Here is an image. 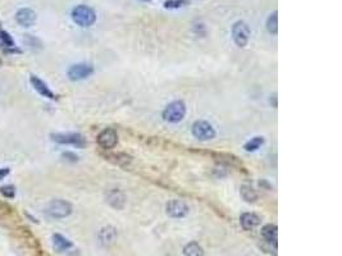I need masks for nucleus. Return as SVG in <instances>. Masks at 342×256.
Instances as JSON below:
<instances>
[{
    "label": "nucleus",
    "mask_w": 342,
    "mask_h": 256,
    "mask_svg": "<svg viewBox=\"0 0 342 256\" xmlns=\"http://www.w3.org/2000/svg\"><path fill=\"white\" fill-rule=\"evenodd\" d=\"M72 19L76 25L81 26V27H90L97 21V13L89 5H77L72 10Z\"/></svg>",
    "instance_id": "obj_1"
},
{
    "label": "nucleus",
    "mask_w": 342,
    "mask_h": 256,
    "mask_svg": "<svg viewBox=\"0 0 342 256\" xmlns=\"http://www.w3.org/2000/svg\"><path fill=\"white\" fill-rule=\"evenodd\" d=\"M45 213L49 218L53 219H62L67 218L71 215L72 213V205L66 200H61V199H55V200L50 201L45 209Z\"/></svg>",
    "instance_id": "obj_2"
},
{
    "label": "nucleus",
    "mask_w": 342,
    "mask_h": 256,
    "mask_svg": "<svg viewBox=\"0 0 342 256\" xmlns=\"http://www.w3.org/2000/svg\"><path fill=\"white\" fill-rule=\"evenodd\" d=\"M186 114V105L183 102H173L163 110V120L169 123H178L183 120Z\"/></svg>",
    "instance_id": "obj_3"
},
{
    "label": "nucleus",
    "mask_w": 342,
    "mask_h": 256,
    "mask_svg": "<svg viewBox=\"0 0 342 256\" xmlns=\"http://www.w3.org/2000/svg\"><path fill=\"white\" fill-rule=\"evenodd\" d=\"M250 28L242 21H238L232 26V38L236 45L240 48L248 45L249 40H250Z\"/></svg>",
    "instance_id": "obj_4"
},
{
    "label": "nucleus",
    "mask_w": 342,
    "mask_h": 256,
    "mask_svg": "<svg viewBox=\"0 0 342 256\" xmlns=\"http://www.w3.org/2000/svg\"><path fill=\"white\" fill-rule=\"evenodd\" d=\"M193 134L200 141H209L216 136V129L206 121H196L193 125Z\"/></svg>",
    "instance_id": "obj_5"
},
{
    "label": "nucleus",
    "mask_w": 342,
    "mask_h": 256,
    "mask_svg": "<svg viewBox=\"0 0 342 256\" xmlns=\"http://www.w3.org/2000/svg\"><path fill=\"white\" fill-rule=\"evenodd\" d=\"M50 137L53 141L58 142V144L73 145L77 147L86 146V140L80 133H53Z\"/></svg>",
    "instance_id": "obj_6"
},
{
    "label": "nucleus",
    "mask_w": 342,
    "mask_h": 256,
    "mask_svg": "<svg viewBox=\"0 0 342 256\" xmlns=\"http://www.w3.org/2000/svg\"><path fill=\"white\" fill-rule=\"evenodd\" d=\"M94 72V67L87 63H79L72 66L68 69V77L71 81H81V80L87 78L91 76Z\"/></svg>",
    "instance_id": "obj_7"
},
{
    "label": "nucleus",
    "mask_w": 342,
    "mask_h": 256,
    "mask_svg": "<svg viewBox=\"0 0 342 256\" xmlns=\"http://www.w3.org/2000/svg\"><path fill=\"white\" fill-rule=\"evenodd\" d=\"M118 142V134L113 128H105L98 136V144L105 150L113 149Z\"/></svg>",
    "instance_id": "obj_8"
},
{
    "label": "nucleus",
    "mask_w": 342,
    "mask_h": 256,
    "mask_svg": "<svg viewBox=\"0 0 342 256\" xmlns=\"http://www.w3.org/2000/svg\"><path fill=\"white\" fill-rule=\"evenodd\" d=\"M190 211L187 204L181 200H172L167 204V214L172 218H183Z\"/></svg>",
    "instance_id": "obj_9"
},
{
    "label": "nucleus",
    "mask_w": 342,
    "mask_h": 256,
    "mask_svg": "<svg viewBox=\"0 0 342 256\" xmlns=\"http://www.w3.org/2000/svg\"><path fill=\"white\" fill-rule=\"evenodd\" d=\"M15 21L23 27H31L36 22V13L30 8H22L15 14Z\"/></svg>",
    "instance_id": "obj_10"
},
{
    "label": "nucleus",
    "mask_w": 342,
    "mask_h": 256,
    "mask_svg": "<svg viewBox=\"0 0 342 256\" xmlns=\"http://www.w3.org/2000/svg\"><path fill=\"white\" fill-rule=\"evenodd\" d=\"M30 82L33 86V89H35L36 91L41 95V96L46 97V99H55V95H54V92L51 91V90L48 87V85H46L43 80L39 78L37 76L32 74V76L30 77Z\"/></svg>",
    "instance_id": "obj_11"
},
{
    "label": "nucleus",
    "mask_w": 342,
    "mask_h": 256,
    "mask_svg": "<svg viewBox=\"0 0 342 256\" xmlns=\"http://www.w3.org/2000/svg\"><path fill=\"white\" fill-rule=\"evenodd\" d=\"M240 222L241 227H242L245 231H253L254 228H256V227L260 224V218L254 213H245L241 215Z\"/></svg>",
    "instance_id": "obj_12"
},
{
    "label": "nucleus",
    "mask_w": 342,
    "mask_h": 256,
    "mask_svg": "<svg viewBox=\"0 0 342 256\" xmlns=\"http://www.w3.org/2000/svg\"><path fill=\"white\" fill-rule=\"evenodd\" d=\"M107 201L114 209H122L126 204V196L119 190H110L107 193Z\"/></svg>",
    "instance_id": "obj_13"
},
{
    "label": "nucleus",
    "mask_w": 342,
    "mask_h": 256,
    "mask_svg": "<svg viewBox=\"0 0 342 256\" xmlns=\"http://www.w3.org/2000/svg\"><path fill=\"white\" fill-rule=\"evenodd\" d=\"M0 45L7 53H17V51H20L15 48V43L12 36L4 30H0Z\"/></svg>",
    "instance_id": "obj_14"
},
{
    "label": "nucleus",
    "mask_w": 342,
    "mask_h": 256,
    "mask_svg": "<svg viewBox=\"0 0 342 256\" xmlns=\"http://www.w3.org/2000/svg\"><path fill=\"white\" fill-rule=\"evenodd\" d=\"M117 239V229L114 227H105L100 231L99 233V240L100 244L103 246H108V245L113 244L114 240Z\"/></svg>",
    "instance_id": "obj_15"
},
{
    "label": "nucleus",
    "mask_w": 342,
    "mask_h": 256,
    "mask_svg": "<svg viewBox=\"0 0 342 256\" xmlns=\"http://www.w3.org/2000/svg\"><path fill=\"white\" fill-rule=\"evenodd\" d=\"M261 234H263L264 240L269 244H273L274 247H277V240H278V229L273 224H267L261 229Z\"/></svg>",
    "instance_id": "obj_16"
},
{
    "label": "nucleus",
    "mask_w": 342,
    "mask_h": 256,
    "mask_svg": "<svg viewBox=\"0 0 342 256\" xmlns=\"http://www.w3.org/2000/svg\"><path fill=\"white\" fill-rule=\"evenodd\" d=\"M53 245H54V249H55L58 252L67 251V250H69L72 246H73L69 240H67L66 237L62 236V234H58V233H55L53 236Z\"/></svg>",
    "instance_id": "obj_17"
},
{
    "label": "nucleus",
    "mask_w": 342,
    "mask_h": 256,
    "mask_svg": "<svg viewBox=\"0 0 342 256\" xmlns=\"http://www.w3.org/2000/svg\"><path fill=\"white\" fill-rule=\"evenodd\" d=\"M183 255L185 256H204V250L198 242H190L183 249Z\"/></svg>",
    "instance_id": "obj_18"
},
{
    "label": "nucleus",
    "mask_w": 342,
    "mask_h": 256,
    "mask_svg": "<svg viewBox=\"0 0 342 256\" xmlns=\"http://www.w3.org/2000/svg\"><path fill=\"white\" fill-rule=\"evenodd\" d=\"M267 30L273 35L278 32V13L277 12L272 13L267 19Z\"/></svg>",
    "instance_id": "obj_19"
},
{
    "label": "nucleus",
    "mask_w": 342,
    "mask_h": 256,
    "mask_svg": "<svg viewBox=\"0 0 342 256\" xmlns=\"http://www.w3.org/2000/svg\"><path fill=\"white\" fill-rule=\"evenodd\" d=\"M241 195H242L243 200H246L248 203H254V201L256 200V198H258V195H256L255 191L253 190V187L249 185H243L242 187H241Z\"/></svg>",
    "instance_id": "obj_20"
},
{
    "label": "nucleus",
    "mask_w": 342,
    "mask_h": 256,
    "mask_svg": "<svg viewBox=\"0 0 342 256\" xmlns=\"http://www.w3.org/2000/svg\"><path fill=\"white\" fill-rule=\"evenodd\" d=\"M263 137H254V139H251L250 141H248L243 145V149H245L246 151H255V150H258L259 147L263 145Z\"/></svg>",
    "instance_id": "obj_21"
},
{
    "label": "nucleus",
    "mask_w": 342,
    "mask_h": 256,
    "mask_svg": "<svg viewBox=\"0 0 342 256\" xmlns=\"http://www.w3.org/2000/svg\"><path fill=\"white\" fill-rule=\"evenodd\" d=\"M25 45L27 46V48L32 49V50H39V49H41L40 40L31 35H25Z\"/></svg>",
    "instance_id": "obj_22"
},
{
    "label": "nucleus",
    "mask_w": 342,
    "mask_h": 256,
    "mask_svg": "<svg viewBox=\"0 0 342 256\" xmlns=\"http://www.w3.org/2000/svg\"><path fill=\"white\" fill-rule=\"evenodd\" d=\"M0 193H2L5 199H13L15 196V187L12 185L3 186V187H0Z\"/></svg>",
    "instance_id": "obj_23"
},
{
    "label": "nucleus",
    "mask_w": 342,
    "mask_h": 256,
    "mask_svg": "<svg viewBox=\"0 0 342 256\" xmlns=\"http://www.w3.org/2000/svg\"><path fill=\"white\" fill-rule=\"evenodd\" d=\"M188 2L187 0H168V2L164 3L165 8H181L187 5Z\"/></svg>",
    "instance_id": "obj_24"
},
{
    "label": "nucleus",
    "mask_w": 342,
    "mask_h": 256,
    "mask_svg": "<svg viewBox=\"0 0 342 256\" xmlns=\"http://www.w3.org/2000/svg\"><path fill=\"white\" fill-rule=\"evenodd\" d=\"M63 157H66V159L69 160V162H77V159H79V157H77V155L72 154V152H64Z\"/></svg>",
    "instance_id": "obj_25"
},
{
    "label": "nucleus",
    "mask_w": 342,
    "mask_h": 256,
    "mask_svg": "<svg viewBox=\"0 0 342 256\" xmlns=\"http://www.w3.org/2000/svg\"><path fill=\"white\" fill-rule=\"evenodd\" d=\"M10 170L8 169V168H3V169H0V180H3V178L7 177L8 174H9Z\"/></svg>",
    "instance_id": "obj_26"
},
{
    "label": "nucleus",
    "mask_w": 342,
    "mask_h": 256,
    "mask_svg": "<svg viewBox=\"0 0 342 256\" xmlns=\"http://www.w3.org/2000/svg\"><path fill=\"white\" fill-rule=\"evenodd\" d=\"M141 2H150V0H141Z\"/></svg>",
    "instance_id": "obj_27"
}]
</instances>
